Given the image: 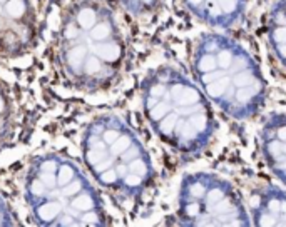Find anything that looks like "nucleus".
Masks as SVG:
<instances>
[{
  "label": "nucleus",
  "mask_w": 286,
  "mask_h": 227,
  "mask_svg": "<svg viewBox=\"0 0 286 227\" xmlns=\"http://www.w3.org/2000/svg\"><path fill=\"white\" fill-rule=\"evenodd\" d=\"M99 20V14L90 9V7H84L79 10L77 14V25L84 29V31H89V29H92L96 25V22Z\"/></svg>",
  "instance_id": "12"
},
{
  "label": "nucleus",
  "mask_w": 286,
  "mask_h": 227,
  "mask_svg": "<svg viewBox=\"0 0 286 227\" xmlns=\"http://www.w3.org/2000/svg\"><path fill=\"white\" fill-rule=\"evenodd\" d=\"M268 40L276 61L286 70V0H278L268 17Z\"/></svg>",
  "instance_id": "7"
},
{
  "label": "nucleus",
  "mask_w": 286,
  "mask_h": 227,
  "mask_svg": "<svg viewBox=\"0 0 286 227\" xmlns=\"http://www.w3.org/2000/svg\"><path fill=\"white\" fill-rule=\"evenodd\" d=\"M90 52H92V55L99 57L109 67V65H114L119 62L121 55H123V47H121L119 40L109 39L104 42H92Z\"/></svg>",
  "instance_id": "8"
},
{
  "label": "nucleus",
  "mask_w": 286,
  "mask_h": 227,
  "mask_svg": "<svg viewBox=\"0 0 286 227\" xmlns=\"http://www.w3.org/2000/svg\"><path fill=\"white\" fill-rule=\"evenodd\" d=\"M82 190V182L81 181H72V182H69L67 184V186H64V189H62V194L64 195H77L79 192H81Z\"/></svg>",
  "instance_id": "17"
},
{
  "label": "nucleus",
  "mask_w": 286,
  "mask_h": 227,
  "mask_svg": "<svg viewBox=\"0 0 286 227\" xmlns=\"http://www.w3.org/2000/svg\"><path fill=\"white\" fill-rule=\"evenodd\" d=\"M79 34H81V29H79L77 23H69V25H67V29L64 31L65 39H77Z\"/></svg>",
  "instance_id": "20"
},
{
  "label": "nucleus",
  "mask_w": 286,
  "mask_h": 227,
  "mask_svg": "<svg viewBox=\"0 0 286 227\" xmlns=\"http://www.w3.org/2000/svg\"><path fill=\"white\" fill-rule=\"evenodd\" d=\"M56 169H57V164L54 160H47V162L42 164V171L44 172H56Z\"/></svg>",
  "instance_id": "23"
},
{
  "label": "nucleus",
  "mask_w": 286,
  "mask_h": 227,
  "mask_svg": "<svg viewBox=\"0 0 286 227\" xmlns=\"http://www.w3.org/2000/svg\"><path fill=\"white\" fill-rule=\"evenodd\" d=\"M187 10L212 27H231L241 19L246 0H182Z\"/></svg>",
  "instance_id": "6"
},
{
  "label": "nucleus",
  "mask_w": 286,
  "mask_h": 227,
  "mask_svg": "<svg viewBox=\"0 0 286 227\" xmlns=\"http://www.w3.org/2000/svg\"><path fill=\"white\" fill-rule=\"evenodd\" d=\"M87 55H89V47L86 44L74 45L67 52V64H69L76 72H82L84 62H86Z\"/></svg>",
  "instance_id": "10"
},
{
  "label": "nucleus",
  "mask_w": 286,
  "mask_h": 227,
  "mask_svg": "<svg viewBox=\"0 0 286 227\" xmlns=\"http://www.w3.org/2000/svg\"><path fill=\"white\" fill-rule=\"evenodd\" d=\"M4 107H5V104H4V99H2V97H0V114H2V112H4Z\"/></svg>",
  "instance_id": "24"
},
{
  "label": "nucleus",
  "mask_w": 286,
  "mask_h": 227,
  "mask_svg": "<svg viewBox=\"0 0 286 227\" xmlns=\"http://www.w3.org/2000/svg\"><path fill=\"white\" fill-rule=\"evenodd\" d=\"M0 2H7V0H0Z\"/></svg>",
  "instance_id": "25"
},
{
  "label": "nucleus",
  "mask_w": 286,
  "mask_h": 227,
  "mask_svg": "<svg viewBox=\"0 0 286 227\" xmlns=\"http://www.w3.org/2000/svg\"><path fill=\"white\" fill-rule=\"evenodd\" d=\"M47 190V186L42 181H34L32 186H30V192H32L34 195H44Z\"/></svg>",
  "instance_id": "19"
},
{
  "label": "nucleus",
  "mask_w": 286,
  "mask_h": 227,
  "mask_svg": "<svg viewBox=\"0 0 286 227\" xmlns=\"http://www.w3.org/2000/svg\"><path fill=\"white\" fill-rule=\"evenodd\" d=\"M193 72L209 100L234 119H249L265 104L266 86L254 59L221 34H206L194 45Z\"/></svg>",
  "instance_id": "1"
},
{
  "label": "nucleus",
  "mask_w": 286,
  "mask_h": 227,
  "mask_svg": "<svg viewBox=\"0 0 286 227\" xmlns=\"http://www.w3.org/2000/svg\"><path fill=\"white\" fill-rule=\"evenodd\" d=\"M89 39L94 42H104L109 39H114V27L111 20L107 19H99L96 22V25L92 29H89Z\"/></svg>",
  "instance_id": "9"
},
{
  "label": "nucleus",
  "mask_w": 286,
  "mask_h": 227,
  "mask_svg": "<svg viewBox=\"0 0 286 227\" xmlns=\"http://www.w3.org/2000/svg\"><path fill=\"white\" fill-rule=\"evenodd\" d=\"M144 109L156 134L179 154H198L214 134V116L198 83L173 67L159 69L146 83Z\"/></svg>",
  "instance_id": "2"
},
{
  "label": "nucleus",
  "mask_w": 286,
  "mask_h": 227,
  "mask_svg": "<svg viewBox=\"0 0 286 227\" xmlns=\"http://www.w3.org/2000/svg\"><path fill=\"white\" fill-rule=\"evenodd\" d=\"M84 224H97V214L94 211H89L86 216H82Z\"/></svg>",
  "instance_id": "22"
},
{
  "label": "nucleus",
  "mask_w": 286,
  "mask_h": 227,
  "mask_svg": "<svg viewBox=\"0 0 286 227\" xmlns=\"http://www.w3.org/2000/svg\"><path fill=\"white\" fill-rule=\"evenodd\" d=\"M129 4H131V5H136V7L146 10V9L154 7V5L157 4V0H129Z\"/></svg>",
  "instance_id": "21"
},
{
  "label": "nucleus",
  "mask_w": 286,
  "mask_h": 227,
  "mask_svg": "<svg viewBox=\"0 0 286 227\" xmlns=\"http://www.w3.org/2000/svg\"><path fill=\"white\" fill-rule=\"evenodd\" d=\"M249 219L254 225H286V190L258 187L249 197Z\"/></svg>",
  "instance_id": "5"
},
{
  "label": "nucleus",
  "mask_w": 286,
  "mask_h": 227,
  "mask_svg": "<svg viewBox=\"0 0 286 227\" xmlns=\"http://www.w3.org/2000/svg\"><path fill=\"white\" fill-rule=\"evenodd\" d=\"M178 222L182 225H249L240 194L223 177L196 172L181 182Z\"/></svg>",
  "instance_id": "3"
},
{
  "label": "nucleus",
  "mask_w": 286,
  "mask_h": 227,
  "mask_svg": "<svg viewBox=\"0 0 286 227\" xmlns=\"http://www.w3.org/2000/svg\"><path fill=\"white\" fill-rule=\"evenodd\" d=\"M60 211H62V204H59V202H45L44 206L39 207V217L42 220H45V222H49V220L56 219Z\"/></svg>",
  "instance_id": "13"
},
{
  "label": "nucleus",
  "mask_w": 286,
  "mask_h": 227,
  "mask_svg": "<svg viewBox=\"0 0 286 227\" xmlns=\"http://www.w3.org/2000/svg\"><path fill=\"white\" fill-rule=\"evenodd\" d=\"M5 12L12 19H20L26 14V2L23 0H9L5 4Z\"/></svg>",
  "instance_id": "15"
},
{
  "label": "nucleus",
  "mask_w": 286,
  "mask_h": 227,
  "mask_svg": "<svg viewBox=\"0 0 286 227\" xmlns=\"http://www.w3.org/2000/svg\"><path fill=\"white\" fill-rule=\"evenodd\" d=\"M72 207L79 212L94 211V199L89 194H77L76 199L72 201Z\"/></svg>",
  "instance_id": "14"
},
{
  "label": "nucleus",
  "mask_w": 286,
  "mask_h": 227,
  "mask_svg": "<svg viewBox=\"0 0 286 227\" xmlns=\"http://www.w3.org/2000/svg\"><path fill=\"white\" fill-rule=\"evenodd\" d=\"M259 146L266 165L286 186V114H273L266 119Z\"/></svg>",
  "instance_id": "4"
},
{
  "label": "nucleus",
  "mask_w": 286,
  "mask_h": 227,
  "mask_svg": "<svg viewBox=\"0 0 286 227\" xmlns=\"http://www.w3.org/2000/svg\"><path fill=\"white\" fill-rule=\"evenodd\" d=\"M40 181L45 184L47 187H54L57 184V177L54 176V172H44L42 171V174H40Z\"/></svg>",
  "instance_id": "18"
},
{
  "label": "nucleus",
  "mask_w": 286,
  "mask_h": 227,
  "mask_svg": "<svg viewBox=\"0 0 286 227\" xmlns=\"http://www.w3.org/2000/svg\"><path fill=\"white\" fill-rule=\"evenodd\" d=\"M74 176H76V172L74 169H72L70 165H62L59 169V176H57V184L59 186H67L69 182L74 181Z\"/></svg>",
  "instance_id": "16"
},
{
  "label": "nucleus",
  "mask_w": 286,
  "mask_h": 227,
  "mask_svg": "<svg viewBox=\"0 0 286 227\" xmlns=\"http://www.w3.org/2000/svg\"><path fill=\"white\" fill-rule=\"evenodd\" d=\"M82 72L89 75V77H96V75H101V74H104V72H111V69H107V65L101 61L99 57H96V55H87L86 59V62H84V67H82Z\"/></svg>",
  "instance_id": "11"
}]
</instances>
